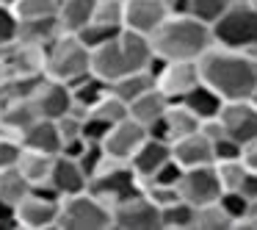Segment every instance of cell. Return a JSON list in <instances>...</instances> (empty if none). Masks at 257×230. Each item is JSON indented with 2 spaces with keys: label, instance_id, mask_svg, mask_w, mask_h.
Instances as JSON below:
<instances>
[{
  "label": "cell",
  "instance_id": "obj_39",
  "mask_svg": "<svg viewBox=\"0 0 257 230\" xmlns=\"http://www.w3.org/2000/svg\"><path fill=\"white\" fill-rule=\"evenodd\" d=\"M20 152H23L20 139H14V136H0V172H3V169L17 167Z\"/></svg>",
  "mask_w": 257,
  "mask_h": 230
},
{
  "label": "cell",
  "instance_id": "obj_44",
  "mask_svg": "<svg viewBox=\"0 0 257 230\" xmlns=\"http://www.w3.org/2000/svg\"><path fill=\"white\" fill-rule=\"evenodd\" d=\"M232 230H257V200H249L243 216L232 224Z\"/></svg>",
  "mask_w": 257,
  "mask_h": 230
},
{
  "label": "cell",
  "instance_id": "obj_17",
  "mask_svg": "<svg viewBox=\"0 0 257 230\" xmlns=\"http://www.w3.org/2000/svg\"><path fill=\"white\" fill-rule=\"evenodd\" d=\"M169 158H172V144L158 139V136L147 133V139L136 147V152L127 158V164H130V169L139 175V180H147V178H152Z\"/></svg>",
  "mask_w": 257,
  "mask_h": 230
},
{
  "label": "cell",
  "instance_id": "obj_29",
  "mask_svg": "<svg viewBox=\"0 0 257 230\" xmlns=\"http://www.w3.org/2000/svg\"><path fill=\"white\" fill-rule=\"evenodd\" d=\"M34 119H39V117H36L31 100H6V106H3V111H0V122L17 136L23 133Z\"/></svg>",
  "mask_w": 257,
  "mask_h": 230
},
{
  "label": "cell",
  "instance_id": "obj_32",
  "mask_svg": "<svg viewBox=\"0 0 257 230\" xmlns=\"http://www.w3.org/2000/svg\"><path fill=\"white\" fill-rule=\"evenodd\" d=\"M89 114L97 117V119H102L105 125H116V122H122L124 117H130V108H127V103H124L122 97H116L111 89H108V95H102L100 103H97Z\"/></svg>",
  "mask_w": 257,
  "mask_h": 230
},
{
  "label": "cell",
  "instance_id": "obj_25",
  "mask_svg": "<svg viewBox=\"0 0 257 230\" xmlns=\"http://www.w3.org/2000/svg\"><path fill=\"white\" fill-rule=\"evenodd\" d=\"M50 167H53V156L23 147V152H20V161H17V169H20V175H23V178L28 180L31 186L45 183L47 175H50Z\"/></svg>",
  "mask_w": 257,
  "mask_h": 230
},
{
  "label": "cell",
  "instance_id": "obj_10",
  "mask_svg": "<svg viewBox=\"0 0 257 230\" xmlns=\"http://www.w3.org/2000/svg\"><path fill=\"white\" fill-rule=\"evenodd\" d=\"M177 194H180V200L191 202V205H205V202L218 200L221 183H218V175L213 169V164L183 169V175L177 180Z\"/></svg>",
  "mask_w": 257,
  "mask_h": 230
},
{
  "label": "cell",
  "instance_id": "obj_40",
  "mask_svg": "<svg viewBox=\"0 0 257 230\" xmlns=\"http://www.w3.org/2000/svg\"><path fill=\"white\" fill-rule=\"evenodd\" d=\"M180 175H183V167H180L174 158H169L166 164H163L161 169H158L152 178H147V180H141V183H161V186H177V180H180Z\"/></svg>",
  "mask_w": 257,
  "mask_h": 230
},
{
  "label": "cell",
  "instance_id": "obj_47",
  "mask_svg": "<svg viewBox=\"0 0 257 230\" xmlns=\"http://www.w3.org/2000/svg\"><path fill=\"white\" fill-rule=\"evenodd\" d=\"M9 78H12V69H9L6 58H3V47H0V89L9 84Z\"/></svg>",
  "mask_w": 257,
  "mask_h": 230
},
{
  "label": "cell",
  "instance_id": "obj_51",
  "mask_svg": "<svg viewBox=\"0 0 257 230\" xmlns=\"http://www.w3.org/2000/svg\"><path fill=\"white\" fill-rule=\"evenodd\" d=\"M229 3H251V0H229Z\"/></svg>",
  "mask_w": 257,
  "mask_h": 230
},
{
  "label": "cell",
  "instance_id": "obj_14",
  "mask_svg": "<svg viewBox=\"0 0 257 230\" xmlns=\"http://www.w3.org/2000/svg\"><path fill=\"white\" fill-rule=\"evenodd\" d=\"M169 14V0H124L122 28L150 36Z\"/></svg>",
  "mask_w": 257,
  "mask_h": 230
},
{
  "label": "cell",
  "instance_id": "obj_18",
  "mask_svg": "<svg viewBox=\"0 0 257 230\" xmlns=\"http://www.w3.org/2000/svg\"><path fill=\"white\" fill-rule=\"evenodd\" d=\"M47 183L56 189L58 197H69V194L86 191L89 178H86V172L80 169V164L75 158L58 152V156H53V167H50V175H47Z\"/></svg>",
  "mask_w": 257,
  "mask_h": 230
},
{
  "label": "cell",
  "instance_id": "obj_50",
  "mask_svg": "<svg viewBox=\"0 0 257 230\" xmlns=\"http://www.w3.org/2000/svg\"><path fill=\"white\" fill-rule=\"evenodd\" d=\"M14 0H0V6H12Z\"/></svg>",
  "mask_w": 257,
  "mask_h": 230
},
{
  "label": "cell",
  "instance_id": "obj_27",
  "mask_svg": "<svg viewBox=\"0 0 257 230\" xmlns=\"http://www.w3.org/2000/svg\"><path fill=\"white\" fill-rule=\"evenodd\" d=\"M183 106H188L191 111L196 114V117H199V122L202 119H210V117H216L218 114V108H221V97L216 95V92L210 89V86H205V84H196L194 89L188 92V95L183 97Z\"/></svg>",
  "mask_w": 257,
  "mask_h": 230
},
{
  "label": "cell",
  "instance_id": "obj_20",
  "mask_svg": "<svg viewBox=\"0 0 257 230\" xmlns=\"http://www.w3.org/2000/svg\"><path fill=\"white\" fill-rule=\"evenodd\" d=\"M20 144L36 152H47V156H58L61 152V133L56 128V119H34L28 128L20 133Z\"/></svg>",
  "mask_w": 257,
  "mask_h": 230
},
{
  "label": "cell",
  "instance_id": "obj_21",
  "mask_svg": "<svg viewBox=\"0 0 257 230\" xmlns=\"http://www.w3.org/2000/svg\"><path fill=\"white\" fill-rule=\"evenodd\" d=\"M169 97L163 95V92H158L155 86H152L150 92H144V95H139L133 103H130V119H136L139 125H144L147 130L152 128V125L158 122V119L163 117V111L169 108Z\"/></svg>",
  "mask_w": 257,
  "mask_h": 230
},
{
  "label": "cell",
  "instance_id": "obj_36",
  "mask_svg": "<svg viewBox=\"0 0 257 230\" xmlns=\"http://www.w3.org/2000/svg\"><path fill=\"white\" fill-rule=\"evenodd\" d=\"M122 28H113V25H102V23H86L83 28L78 31V39L83 42L89 50H94V47H100V45H105V42H111L113 36L119 34Z\"/></svg>",
  "mask_w": 257,
  "mask_h": 230
},
{
  "label": "cell",
  "instance_id": "obj_26",
  "mask_svg": "<svg viewBox=\"0 0 257 230\" xmlns=\"http://www.w3.org/2000/svg\"><path fill=\"white\" fill-rule=\"evenodd\" d=\"M152 86H155V75H152L150 69H139V72H127V75H122L119 81H113L111 92L116 97H122V100L130 106L136 97L144 95V92H150Z\"/></svg>",
  "mask_w": 257,
  "mask_h": 230
},
{
  "label": "cell",
  "instance_id": "obj_5",
  "mask_svg": "<svg viewBox=\"0 0 257 230\" xmlns=\"http://www.w3.org/2000/svg\"><path fill=\"white\" fill-rule=\"evenodd\" d=\"M86 191L94 194L97 200H102L108 208H111V205H116V202L127 200V197L139 194L141 180H139V175L130 169L127 161H119V158L105 156L102 164H100V169L89 178Z\"/></svg>",
  "mask_w": 257,
  "mask_h": 230
},
{
  "label": "cell",
  "instance_id": "obj_22",
  "mask_svg": "<svg viewBox=\"0 0 257 230\" xmlns=\"http://www.w3.org/2000/svg\"><path fill=\"white\" fill-rule=\"evenodd\" d=\"M61 34L64 31L56 17H36V20H20L17 23V42H25V45L47 47Z\"/></svg>",
  "mask_w": 257,
  "mask_h": 230
},
{
  "label": "cell",
  "instance_id": "obj_11",
  "mask_svg": "<svg viewBox=\"0 0 257 230\" xmlns=\"http://www.w3.org/2000/svg\"><path fill=\"white\" fill-rule=\"evenodd\" d=\"M216 117L224 125L227 136L235 139L240 147L257 139V108L249 100H224Z\"/></svg>",
  "mask_w": 257,
  "mask_h": 230
},
{
  "label": "cell",
  "instance_id": "obj_4",
  "mask_svg": "<svg viewBox=\"0 0 257 230\" xmlns=\"http://www.w3.org/2000/svg\"><path fill=\"white\" fill-rule=\"evenodd\" d=\"M91 72V50L75 34H61L45 47V75L61 84H75Z\"/></svg>",
  "mask_w": 257,
  "mask_h": 230
},
{
  "label": "cell",
  "instance_id": "obj_1",
  "mask_svg": "<svg viewBox=\"0 0 257 230\" xmlns=\"http://www.w3.org/2000/svg\"><path fill=\"white\" fill-rule=\"evenodd\" d=\"M199 78L221 100H246L257 86V61L235 47L210 45L199 58Z\"/></svg>",
  "mask_w": 257,
  "mask_h": 230
},
{
  "label": "cell",
  "instance_id": "obj_6",
  "mask_svg": "<svg viewBox=\"0 0 257 230\" xmlns=\"http://www.w3.org/2000/svg\"><path fill=\"white\" fill-rule=\"evenodd\" d=\"M56 230H111V208L89 191L61 197Z\"/></svg>",
  "mask_w": 257,
  "mask_h": 230
},
{
  "label": "cell",
  "instance_id": "obj_19",
  "mask_svg": "<svg viewBox=\"0 0 257 230\" xmlns=\"http://www.w3.org/2000/svg\"><path fill=\"white\" fill-rule=\"evenodd\" d=\"M172 158L180 164L183 169L191 167H207L213 164V141L205 133H188L183 139L172 141Z\"/></svg>",
  "mask_w": 257,
  "mask_h": 230
},
{
  "label": "cell",
  "instance_id": "obj_2",
  "mask_svg": "<svg viewBox=\"0 0 257 230\" xmlns=\"http://www.w3.org/2000/svg\"><path fill=\"white\" fill-rule=\"evenodd\" d=\"M152 61H155V53H152L150 36L127 28H122L111 42L91 50V72L108 86L127 72L150 69Z\"/></svg>",
  "mask_w": 257,
  "mask_h": 230
},
{
  "label": "cell",
  "instance_id": "obj_28",
  "mask_svg": "<svg viewBox=\"0 0 257 230\" xmlns=\"http://www.w3.org/2000/svg\"><path fill=\"white\" fill-rule=\"evenodd\" d=\"M196 205L185 200H174L161 208V230H194Z\"/></svg>",
  "mask_w": 257,
  "mask_h": 230
},
{
  "label": "cell",
  "instance_id": "obj_37",
  "mask_svg": "<svg viewBox=\"0 0 257 230\" xmlns=\"http://www.w3.org/2000/svg\"><path fill=\"white\" fill-rule=\"evenodd\" d=\"M122 14H124V0H94L91 23H102V25L122 28Z\"/></svg>",
  "mask_w": 257,
  "mask_h": 230
},
{
  "label": "cell",
  "instance_id": "obj_16",
  "mask_svg": "<svg viewBox=\"0 0 257 230\" xmlns=\"http://www.w3.org/2000/svg\"><path fill=\"white\" fill-rule=\"evenodd\" d=\"M144 139H147L144 125H139L136 119L124 117L122 122H116V125L108 128V133L102 136L100 144H102V150H105V156L119 158V161H127V158L136 152V147H139Z\"/></svg>",
  "mask_w": 257,
  "mask_h": 230
},
{
  "label": "cell",
  "instance_id": "obj_41",
  "mask_svg": "<svg viewBox=\"0 0 257 230\" xmlns=\"http://www.w3.org/2000/svg\"><path fill=\"white\" fill-rule=\"evenodd\" d=\"M17 23L20 20L14 17L12 6H0V47L12 45L17 39Z\"/></svg>",
  "mask_w": 257,
  "mask_h": 230
},
{
  "label": "cell",
  "instance_id": "obj_24",
  "mask_svg": "<svg viewBox=\"0 0 257 230\" xmlns=\"http://www.w3.org/2000/svg\"><path fill=\"white\" fill-rule=\"evenodd\" d=\"M108 89L111 86L105 84V81H100L94 72L83 75V78H78L75 84H69V95H72V106L83 108V111H91V108L100 103L102 95H108Z\"/></svg>",
  "mask_w": 257,
  "mask_h": 230
},
{
  "label": "cell",
  "instance_id": "obj_43",
  "mask_svg": "<svg viewBox=\"0 0 257 230\" xmlns=\"http://www.w3.org/2000/svg\"><path fill=\"white\" fill-rule=\"evenodd\" d=\"M108 128H111V125H105L102 119H97V117H91V114H86L83 128H80V136H83L86 141H102V136L108 133Z\"/></svg>",
  "mask_w": 257,
  "mask_h": 230
},
{
  "label": "cell",
  "instance_id": "obj_45",
  "mask_svg": "<svg viewBox=\"0 0 257 230\" xmlns=\"http://www.w3.org/2000/svg\"><path fill=\"white\" fill-rule=\"evenodd\" d=\"M238 191H240V194L246 197V200H257V172H251V169H249Z\"/></svg>",
  "mask_w": 257,
  "mask_h": 230
},
{
  "label": "cell",
  "instance_id": "obj_12",
  "mask_svg": "<svg viewBox=\"0 0 257 230\" xmlns=\"http://www.w3.org/2000/svg\"><path fill=\"white\" fill-rule=\"evenodd\" d=\"M58 202L61 200H53L31 189V194L23 197L14 208L20 230H53L58 219Z\"/></svg>",
  "mask_w": 257,
  "mask_h": 230
},
{
  "label": "cell",
  "instance_id": "obj_9",
  "mask_svg": "<svg viewBox=\"0 0 257 230\" xmlns=\"http://www.w3.org/2000/svg\"><path fill=\"white\" fill-rule=\"evenodd\" d=\"M111 230H161V208L139 191L111 205Z\"/></svg>",
  "mask_w": 257,
  "mask_h": 230
},
{
  "label": "cell",
  "instance_id": "obj_3",
  "mask_svg": "<svg viewBox=\"0 0 257 230\" xmlns=\"http://www.w3.org/2000/svg\"><path fill=\"white\" fill-rule=\"evenodd\" d=\"M152 53L163 61H196L213 45L210 25L191 14H169L150 34Z\"/></svg>",
  "mask_w": 257,
  "mask_h": 230
},
{
  "label": "cell",
  "instance_id": "obj_33",
  "mask_svg": "<svg viewBox=\"0 0 257 230\" xmlns=\"http://www.w3.org/2000/svg\"><path fill=\"white\" fill-rule=\"evenodd\" d=\"M213 169H216V175H218L221 191L240 189L246 172H249V167L243 164V158H224V161H216V164H213Z\"/></svg>",
  "mask_w": 257,
  "mask_h": 230
},
{
  "label": "cell",
  "instance_id": "obj_8",
  "mask_svg": "<svg viewBox=\"0 0 257 230\" xmlns=\"http://www.w3.org/2000/svg\"><path fill=\"white\" fill-rule=\"evenodd\" d=\"M150 72L155 75V89L163 92L172 103L183 100L196 84H202L196 61H163V58L155 56Z\"/></svg>",
  "mask_w": 257,
  "mask_h": 230
},
{
  "label": "cell",
  "instance_id": "obj_7",
  "mask_svg": "<svg viewBox=\"0 0 257 230\" xmlns=\"http://www.w3.org/2000/svg\"><path fill=\"white\" fill-rule=\"evenodd\" d=\"M210 34L213 45L221 47L246 50L257 45V9L251 3H229L221 17L210 25Z\"/></svg>",
  "mask_w": 257,
  "mask_h": 230
},
{
  "label": "cell",
  "instance_id": "obj_49",
  "mask_svg": "<svg viewBox=\"0 0 257 230\" xmlns=\"http://www.w3.org/2000/svg\"><path fill=\"white\" fill-rule=\"evenodd\" d=\"M6 100H9V97H6V92L0 89V111H3V106H6Z\"/></svg>",
  "mask_w": 257,
  "mask_h": 230
},
{
  "label": "cell",
  "instance_id": "obj_31",
  "mask_svg": "<svg viewBox=\"0 0 257 230\" xmlns=\"http://www.w3.org/2000/svg\"><path fill=\"white\" fill-rule=\"evenodd\" d=\"M28 194H31V183L20 175L17 167L0 172V200L17 205V202L23 200V197H28Z\"/></svg>",
  "mask_w": 257,
  "mask_h": 230
},
{
  "label": "cell",
  "instance_id": "obj_23",
  "mask_svg": "<svg viewBox=\"0 0 257 230\" xmlns=\"http://www.w3.org/2000/svg\"><path fill=\"white\" fill-rule=\"evenodd\" d=\"M94 0H58L56 20L64 34H78L86 23H91Z\"/></svg>",
  "mask_w": 257,
  "mask_h": 230
},
{
  "label": "cell",
  "instance_id": "obj_38",
  "mask_svg": "<svg viewBox=\"0 0 257 230\" xmlns=\"http://www.w3.org/2000/svg\"><path fill=\"white\" fill-rule=\"evenodd\" d=\"M218 202H221V208L227 211V216L232 219V224L238 222L240 216H243L246 205H249V200H246V197L240 194L238 189H232V191H221V194H218Z\"/></svg>",
  "mask_w": 257,
  "mask_h": 230
},
{
  "label": "cell",
  "instance_id": "obj_48",
  "mask_svg": "<svg viewBox=\"0 0 257 230\" xmlns=\"http://www.w3.org/2000/svg\"><path fill=\"white\" fill-rule=\"evenodd\" d=\"M246 100H249V103H251V106H254V108H257V86H254V89H251V95H249V97H246Z\"/></svg>",
  "mask_w": 257,
  "mask_h": 230
},
{
  "label": "cell",
  "instance_id": "obj_35",
  "mask_svg": "<svg viewBox=\"0 0 257 230\" xmlns=\"http://www.w3.org/2000/svg\"><path fill=\"white\" fill-rule=\"evenodd\" d=\"M227 6H229V0H185V14L213 25L224 14Z\"/></svg>",
  "mask_w": 257,
  "mask_h": 230
},
{
  "label": "cell",
  "instance_id": "obj_34",
  "mask_svg": "<svg viewBox=\"0 0 257 230\" xmlns=\"http://www.w3.org/2000/svg\"><path fill=\"white\" fill-rule=\"evenodd\" d=\"M12 12L17 20H36V17H56L58 0H14Z\"/></svg>",
  "mask_w": 257,
  "mask_h": 230
},
{
  "label": "cell",
  "instance_id": "obj_42",
  "mask_svg": "<svg viewBox=\"0 0 257 230\" xmlns=\"http://www.w3.org/2000/svg\"><path fill=\"white\" fill-rule=\"evenodd\" d=\"M240 150H243V147H240L235 139L221 136V139L213 141V164H216V161H224V158H240Z\"/></svg>",
  "mask_w": 257,
  "mask_h": 230
},
{
  "label": "cell",
  "instance_id": "obj_30",
  "mask_svg": "<svg viewBox=\"0 0 257 230\" xmlns=\"http://www.w3.org/2000/svg\"><path fill=\"white\" fill-rule=\"evenodd\" d=\"M194 230H232V219L227 216L221 202L213 200V202H205V205H196Z\"/></svg>",
  "mask_w": 257,
  "mask_h": 230
},
{
  "label": "cell",
  "instance_id": "obj_46",
  "mask_svg": "<svg viewBox=\"0 0 257 230\" xmlns=\"http://www.w3.org/2000/svg\"><path fill=\"white\" fill-rule=\"evenodd\" d=\"M240 158H243V164L251 169V172H257V139L246 141L243 150H240Z\"/></svg>",
  "mask_w": 257,
  "mask_h": 230
},
{
  "label": "cell",
  "instance_id": "obj_15",
  "mask_svg": "<svg viewBox=\"0 0 257 230\" xmlns=\"http://www.w3.org/2000/svg\"><path fill=\"white\" fill-rule=\"evenodd\" d=\"M196 130H199V117H196L188 106H183L180 100H174V103H169V108L163 111V117L158 119L147 133L158 136V139H163V141L172 144V141L183 139V136H188V133H196Z\"/></svg>",
  "mask_w": 257,
  "mask_h": 230
},
{
  "label": "cell",
  "instance_id": "obj_13",
  "mask_svg": "<svg viewBox=\"0 0 257 230\" xmlns=\"http://www.w3.org/2000/svg\"><path fill=\"white\" fill-rule=\"evenodd\" d=\"M31 106H34L36 117L42 119H58L64 111H69L72 106V95H69V86L61 84L56 78H47L42 75V81L36 84L34 95L28 97Z\"/></svg>",
  "mask_w": 257,
  "mask_h": 230
}]
</instances>
